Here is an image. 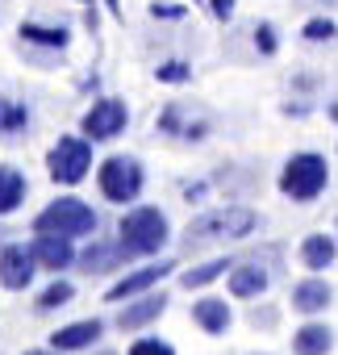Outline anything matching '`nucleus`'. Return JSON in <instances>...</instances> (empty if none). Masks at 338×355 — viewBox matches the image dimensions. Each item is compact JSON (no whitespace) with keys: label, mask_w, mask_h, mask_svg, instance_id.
<instances>
[{"label":"nucleus","mask_w":338,"mask_h":355,"mask_svg":"<svg viewBox=\"0 0 338 355\" xmlns=\"http://www.w3.org/2000/svg\"><path fill=\"white\" fill-rule=\"evenodd\" d=\"M154 130L167 134V138H180V142H205L209 138V117H188V109L172 101L154 117Z\"/></svg>","instance_id":"11"},{"label":"nucleus","mask_w":338,"mask_h":355,"mask_svg":"<svg viewBox=\"0 0 338 355\" xmlns=\"http://www.w3.org/2000/svg\"><path fill=\"white\" fill-rule=\"evenodd\" d=\"M100 355H113V351H100Z\"/></svg>","instance_id":"37"},{"label":"nucleus","mask_w":338,"mask_h":355,"mask_svg":"<svg viewBox=\"0 0 338 355\" xmlns=\"http://www.w3.org/2000/svg\"><path fill=\"white\" fill-rule=\"evenodd\" d=\"M193 5H201V0H193Z\"/></svg>","instance_id":"38"},{"label":"nucleus","mask_w":338,"mask_h":355,"mask_svg":"<svg viewBox=\"0 0 338 355\" xmlns=\"http://www.w3.org/2000/svg\"><path fill=\"white\" fill-rule=\"evenodd\" d=\"M130 355H176V351H172V343H167V338H159V334H146V338H134Z\"/></svg>","instance_id":"28"},{"label":"nucleus","mask_w":338,"mask_h":355,"mask_svg":"<svg viewBox=\"0 0 338 355\" xmlns=\"http://www.w3.org/2000/svg\"><path fill=\"white\" fill-rule=\"evenodd\" d=\"M251 38H255V51H259L263 59H272V55L280 51V30H276L272 21H259V26L251 30Z\"/></svg>","instance_id":"26"},{"label":"nucleus","mask_w":338,"mask_h":355,"mask_svg":"<svg viewBox=\"0 0 338 355\" xmlns=\"http://www.w3.org/2000/svg\"><path fill=\"white\" fill-rule=\"evenodd\" d=\"M26 193H30V180H26V175H21L17 167H9V163H0V218L17 214L21 201H26Z\"/></svg>","instance_id":"20"},{"label":"nucleus","mask_w":338,"mask_h":355,"mask_svg":"<svg viewBox=\"0 0 338 355\" xmlns=\"http://www.w3.org/2000/svg\"><path fill=\"white\" fill-rule=\"evenodd\" d=\"M234 263H238L234 255H217V259H209V263H201V268H188V272H180V284H184L188 293H193V288H205V284H213L217 276H226Z\"/></svg>","instance_id":"22"},{"label":"nucleus","mask_w":338,"mask_h":355,"mask_svg":"<svg viewBox=\"0 0 338 355\" xmlns=\"http://www.w3.org/2000/svg\"><path fill=\"white\" fill-rule=\"evenodd\" d=\"M334 234H338V226H334Z\"/></svg>","instance_id":"39"},{"label":"nucleus","mask_w":338,"mask_h":355,"mask_svg":"<svg viewBox=\"0 0 338 355\" xmlns=\"http://www.w3.org/2000/svg\"><path fill=\"white\" fill-rule=\"evenodd\" d=\"M276 184L292 205H313L330 189V163H326L321 150H296V155L284 159Z\"/></svg>","instance_id":"2"},{"label":"nucleus","mask_w":338,"mask_h":355,"mask_svg":"<svg viewBox=\"0 0 338 355\" xmlns=\"http://www.w3.org/2000/svg\"><path fill=\"white\" fill-rule=\"evenodd\" d=\"M296 259H301V268H305V272L326 276V272L338 263V234H326V230L305 234V239H301V247H296Z\"/></svg>","instance_id":"15"},{"label":"nucleus","mask_w":338,"mask_h":355,"mask_svg":"<svg viewBox=\"0 0 338 355\" xmlns=\"http://www.w3.org/2000/svg\"><path fill=\"white\" fill-rule=\"evenodd\" d=\"M163 313H167V293H142V297H134V301L121 305L117 330H121V334H138V330H146L150 322H159Z\"/></svg>","instance_id":"12"},{"label":"nucleus","mask_w":338,"mask_h":355,"mask_svg":"<svg viewBox=\"0 0 338 355\" xmlns=\"http://www.w3.org/2000/svg\"><path fill=\"white\" fill-rule=\"evenodd\" d=\"M193 322L209 338H226L230 326H234V309H230L226 297H201V301H193Z\"/></svg>","instance_id":"17"},{"label":"nucleus","mask_w":338,"mask_h":355,"mask_svg":"<svg viewBox=\"0 0 338 355\" xmlns=\"http://www.w3.org/2000/svg\"><path fill=\"white\" fill-rule=\"evenodd\" d=\"M80 272H88V276H109V272H125V263H130V251L121 247V243H105V239H92L84 251H80Z\"/></svg>","instance_id":"13"},{"label":"nucleus","mask_w":338,"mask_h":355,"mask_svg":"<svg viewBox=\"0 0 338 355\" xmlns=\"http://www.w3.org/2000/svg\"><path fill=\"white\" fill-rule=\"evenodd\" d=\"M75 239H67V234H38L30 247H34V255H38V268H46V272H67L80 255H75V247H71Z\"/></svg>","instance_id":"16"},{"label":"nucleus","mask_w":338,"mask_h":355,"mask_svg":"<svg viewBox=\"0 0 338 355\" xmlns=\"http://www.w3.org/2000/svg\"><path fill=\"white\" fill-rule=\"evenodd\" d=\"M205 193H209V184H205V180H197V184H184V197H188V201H201Z\"/></svg>","instance_id":"32"},{"label":"nucleus","mask_w":338,"mask_h":355,"mask_svg":"<svg viewBox=\"0 0 338 355\" xmlns=\"http://www.w3.org/2000/svg\"><path fill=\"white\" fill-rule=\"evenodd\" d=\"M26 355H55V347H51V351H26Z\"/></svg>","instance_id":"34"},{"label":"nucleus","mask_w":338,"mask_h":355,"mask_svg":"<svg viewBox=\"0 0 338 355\" xmlns=\"http://www.w3.org/2000/svg\"><path fill=\"white\" fill-rule=\"evenodd\" d=\"M313 5H321V9H330V5H334V0H313Z\"/></svg>","instance_id":"35"},{"label":"nucleus","mask_w":338,"mask_h":355,"mask_svg":"<svg viewBox=\"0 0 338 355\" xmlns=\"http://www.w3.org/2000/svg\"><path fill=\"white\" fill-rule=\"evenodd\" d=\"M288 301H292V309H296L301 318H321V313L334 305V284H330L326 276L309 272L305 280H296V284H292Z\"/></svg>","instance_id":"10"},{"label":"nucleus","mask_w":338,"mask_h":355,"mask_svg":"<svg viewBox=\"0 0 338 355\" xmlns=\"http://www.w3.org/2000/svg\"><path fill=\"white\" fill-rule=\"evenodd\" d=\"M96 226H100L96 209L88 201H80V197H59V201H51L34 218V230L38 234H67V239H92Z\"/></svg>","instance_id":"4"},{"label":"nucleus","mask_w":338,"mask_h":355,"mask_svg":"<svg viewBox=\"0 0 338 355\" xmlns=\"http://www.w3.org/2000/svg\"><path fill=\"white\" fill-rule=\"evenodd\" d=\"M205 5H209V13H213L217 21H230L234 9H238V0H205Z\"/></svg>","instance_id":"31"},{"label":"nucleus","mask_w":338,"mask_h":355,"mask_svg":"<svg viewBox=\"0 0 338 355\" xmlns=\"http://www.w3.org/2000/svg\"><path fill=\"white\" fill-rule=\"evenodd\" d=\"M184 13H188L184 5H159V0L150 5V17H154V21H180Z\"/></svg>","instance_id":"30"},{"label":"nucleus","mask_w":338,"mask_h":355,"mask_svg":"<svg viewBox=\"0 0 338 355\" xmlns=\"http://www.w3.org/2000/svg\"><path fill=\"white\" fill-rule=\"evenodd\" d=\"M326 113H330V121H338V101H334V105H330Z\"/></svg>","instance_id":"33"},{"label":"nucleus","mask_w":338,"mask_h":355,"mask_svg":"<svg viewBox=\"0 0 338 355\" xmlns=\"http://www.w3.org/2000/svg\"><path fill=\"white\" fill-rule=\"evenodd\" d=\"M172 272H176V259H154V263L130 268V272H121V280L105 293V301H109V305H125V301H134V297L150 293L159 280H167Z\"/></svg>","instance_id":"8"},{"label":"nucleus","mask_w":338,"mask_h":355,"mask_svg":"<svg viewBox=\"0 0 338 355\" xmlns=\"http://www.w3.org/2000/svg\"><path fill=\"white\" fill-rule=\"evenodd\" d=\"M26 125H30V109L0 96V138H17Z\"/></svg>","instance_id":"24"},{"label":"nucleus","mask_w":338,"mask_h":355,"mask_svg":"<svg viewBox=\"0 0 338 355\" xmlns=\"http://www.w3.org/2000/svg\"><path fill=\"white\" fill-rule=\"evenodd\" d=\"M255 230H259V214L251 205H222V209H209V214L193 218L188 230H184V243L188 247L238 243V239H251Z\"/></svg>","instance_id":"1"},{"label":"nucleus","mask_w":338,"mask_h":355,"mask_svg":"<svg viewBox=\"0 0 338 355\" xmlns=\"http://www.w3.org/2000/svg\"><path fill=\"white\" fill-rule=\"evenodd\" d=\"M38 276V255L34 247L26 243H9L5 251H0V284L13 288V293H26Z\"/></svg>","instance_id":"9"},{"label":"nucleus","mask_w":338,"mask_h":355,"mask_svg":"<svg viewBox=\"0 0 338 355\" xmlns=\"http://www.w3.org/2000/svg\"><path fill=\"white\" fill-rule=\"evenodd\" d=\"M46 171L55 184H80L84 175L92 171V138H75V134H63L51 155H46Z\"/></svg>","instance_id":"6"},{"label":"nucleus","mask_w":338,"mask_h":355,"mask_svg":"<svg viewBox=\"0 0 338 355\" xmlns=\"http://www.w3.org/2000/svg\"><path fill=\"white\" fill-rule=\"evenodd\" d=\"M226 288H230L234 301H259V297L272 288V272H267L259 259H247V263L238 259V263L230 268V284H226Z\"/></svg>","instance_id":"14"},{"label":"nucleus","mask_w":338,"mask_h":355,"mask_svg":"<svg viewBox=\"0 0 338 355\" xmlns=\"http://www.w3.org/2000/svg\"><path fill=\"white\" fill-rule=\"evenodd\" d=\"M105 5H109V9H113V13H121V9H117V0H105Z\"/></svg>","instance_id":"36"},{"label":"nucleus","mask_w":338,"mask_h":355,"mask_svg":"<svg viewBox=\"0 0 338 355\" xmlns=\"http://www.w3.org/2000/svg\"><path fill=\"white\" fill-rule=\"evenodd\" d=\"M334 351V330L321 318H305L292 330V355H330Z\"/></svg>","instance_id":"19"},{"label":"nucleus","mask_w":338,"mask_h":355,"mask_svg":"<svg viewBox=\"0 0 338 355\" xmlns=\"http://www.w3.org/2000/svg\"><path fill=\"white\" fill-rule=\"evenodd\" d=\"M276 318H280L276 305H255V309H251V326H255V330H272Z\"/></svg>","instance_id":"29"},{"label":"nucleus","mask_w":338,"mask_h":355,"mask_svg":"<svg viewBox=\"0 0 338 355\" xmlns=\"http://www.w3.org/2000/svg\"><path fill=\"white\" fill-rule=\"evenodd\" d=\"M105 334V322L100 318H80V322H67L51 334V347L55 351H88L92 343H100Z\"/></svg>","instance_id":"18"},{"label":"nucleus","mask_w":338,"mask_h":355,"mask_svg":"<svg viewBox=\"0 0 338 355\" xmlns=\"http://www.w3.org/2000/svg\"><path fill=\"white\" fill-rule=\"evenodd\" d=\"M71 301H75V284L63 280V276H55V280L38 293L34 309H38V313H55V309H63V305H71Z\"/></svg>","instance_id":"23"},{"label":"nucleus","mask_w":338,"mask_h":355,"mask_svg":"<svg viewBox=\"0 0 338 355\" xmlns=\"http://www.w3.org/2000/svg\"><path fill=\"white\" fill-rule=\"evenodd\" d=\"M154 80H159V84H188V80H193V63H184V59L159 63V67H154Z\"/></svg>","instance_id":"27"},{"label":"nucleus","mask_w":338,"mask_h":355,"mask_svg":"<svg viewBox=\"0 0 338 355\" xmlns=\"http://www.w3.org/2000/svg\"><path fill=\"white\" fill-rule=\"evenodd\" d=\"M21 42L30 46H42V51H67L71 42V30L67 26H38V21H21Z\"/></svg>","instance_id":"21"},{"label":"nucleus","mask_w":338,"mask_h":355,"mask_svg":"<svg viewBox=\"0 0 338 355\" xmlns=\"http://www.w3.org/2000/svg\"><path fill=\"white\" fill-rule=\"evenodd\" d=\"M125 125H130V105H125L121 96H100V101H92V109H88L84 121H80L84 138H92V142H113V138L125 134Z\"/></svg>","instance_id":"7"},{"label":"nucleus","mask_w":338,"mask_h":355,"mask_svg":"<svg viewBox=\"0 0 338 355\" xmlns=\"http://www.w3.org/2000/svg\"><path fill=\"white\" fill-rule=\"evenodd\" d=\"M96 184H100V197L113 201V205H134L142 197V184H146V171L134 155H109L100 167H96Z\"/></svg>","instance_id":"5"},{"label":"nucleus","mask_w":338,"mask_h":355,"mask_svg":"<svg viewBox=\"0 0 338 355\" xmlns=\"http://www.w3.org/2000/svg\"><path fill=\"white\" fill-rule=\"evenodd\" d=\"M117 243L130 251V259L134 255H159L172 243V222L154 205H134V209H125V218L117 226Z\"/></svg>","instance_id":"3"},{"label":"nucleus","mask_w":338,"mask_h":355,"mask_svg":"<svg viewBox=\"0 0 338 355\" xmlns=\"http://www.w3.org/2000/svg\"><path fill=\"white\" fill-rule=\"evenodd\" d=\"M301 38H305L309 46H330V42L338 38V21L326 17V13H317V17H309V21L301 26Z\"/></svg>","instance_id":"25"}]
</instances>
